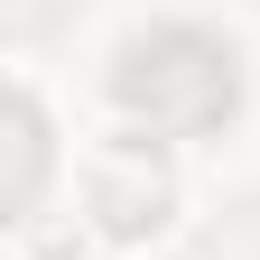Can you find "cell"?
Here are the masks:
<instances>
[{"instance_id":"obj_2","label":"cell","mask_w":260,"mask_h":260,"mask_svg":"<svg viewBox=\"0 0 260 260\" xmlns=\"http://www.w3.org/2000/svg\"><path fill=\"white\" fill-rule=\"evenodd\" d=\"M93 205H103L112 233H149L158 214H168V186H158V168H140V158H121V168H103V186H93Z\"/></svg>"},{"instance_id":"obj_1","label":"cell","mask_w":260,"mask_h":260,"mask_svg":"<svg viewBox=\"0 0 260 260\" xmlns=\"http://www.w3.org/2000/svg\"><path fill=\"white\" fill-rule=\"evenodd\" d=\"M112 103L149 140H195L233 112V47L205 38V28H149L112 65Z\"/></svg>"}]
</instances>
